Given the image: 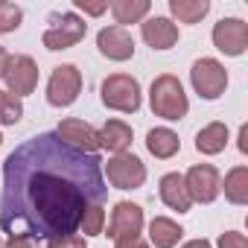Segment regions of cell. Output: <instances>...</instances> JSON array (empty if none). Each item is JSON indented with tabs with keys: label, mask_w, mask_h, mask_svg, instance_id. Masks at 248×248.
Instances as JSON below:
<instances>
[{
	"label": "cell",
	"mask_w": 248,
	"mask_h": 248,
	"mask_svg": "<svg viewBox=\"0 0 248 248\" xmlns=\"http://www.w3.org/2000/svg\"><path fill=\"white\" fill-rule=\"evenodd\" d=\"M105 196L99 155L59 132H41L15 146L3 164L0 231L12 239H67Z\"/></svg>",
	"instance_id": "obj_1"
},
{
	"label": "cell",
	"mask_w": 248,
	"mask_h": 248,
	"mask_svg": "<svg viewBox=\"0 0 248 248\" xmlns=\"http://www.w3.org/2000/svg\"><path fill=\"white\" fill-rule=\"evenodd\" d=\"M193 248H207V245H204V242H202V245H193Z\"/></svg>",
	"instance_id": "obj_2"
}]
</instances>
